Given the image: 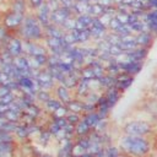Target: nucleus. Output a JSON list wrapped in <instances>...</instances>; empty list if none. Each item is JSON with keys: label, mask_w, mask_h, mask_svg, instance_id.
Returning a JSON list of instances; mask_svg holds the SVG:
<instances>
[{"label": "nucleus", "mask_w": 157, "mask_h": 157, "mask_svg": "<svg viewBox=\"0 0 157 157\" xmlns=\"http://www.w3.org/2000/svg\"><path fill=\"white\" fill-rule=\"evenodd\" d=\"M90 32H91V36H92V40L96 43L103 38H105V36L108 34L109 29L105 25L102 23V21L98 18V17H93V21L91 23V26L88 27Z\"/></svg>", "instance_id": "nucleus-6"}, {"label": "nucleus", "mask_w": 157, "mask_h": 157, "mask_svg": "<svg viewBox=\"0 0 157 157\" xmlns=\"http://www.w3.org/2000/svg\"><path fill=\"white\" fill-rule=\"evenodd\" d=\"M136 37V43L139 47H142V48H147L150 49L152 45H153V42H155V38H157L152 32L150 31H144L141 33H137L135 34Z\"/></svg>", "instance_id": "nucleus-12"}, {"label": "nucleus", "mask_w": 157, "mask_h": 157, "mask_svg": "<svg viewBox=\"0 0 157 157\" xmlns=\"http://www.w3.org/2000/svg\"><path fill=\"white\" fill-rule=\"evenodd\" d=\"M65 118H66L67 123H70V124H72V125H76V124L82 119V114H80V113H72V112H69V113H67V115H66Z\"/></svg>", "instance_id": "nucleus-39"}, {"label": "nucleus", "mask_w": 157, "mask_h": 157, "mask_svg": "<svg viewBox=\"0 0 157 157\" xmlns=\"http://www.w3.org/2000/svg\"><path fill=\"white\" fill-rule=\"evenodd\" d=\"M155 131V123L148 119H130L121 125V132L125 135L151 137Z\"/></svg>", "instance_id": "nucleus-3"}, {"label": "nucleus", "mask_w": 157, "mask_h": 157, "mask_svg": "<svg viewBox=\"0 0 157 157\" xmlns=\"http://www.w3.org/2000/svg\"><path fill=\"white\" fill-rule=\"evenodd\" d=\"M27 1H28V6H29L33 11H36V10L39 9L43 4H45L47 0H27Z\"/></svg>", "instance_id": "nucleus-44"}, {"label": "nucleus", "mask_w": 157, "mask_h": 157, "mask_svg": "<svg viewBox=\"0 0 157 157\" xmlns=\"http://www.w3.org/2000/svg\"><path fill=\"white\" fill-rule=\"evenodd\" d=\"M26 15L22 13H17V12H12L9 11L2 16V23L4 26L12 33H15L17 36V31L20 29V27L22 26L23 21H25Z\"/></svg>", "instance_id": "nucleus-4"}, {"label": "nucleus", "mask_w": 157, "mask_h": 157, "mask_svg": "<svg viewBox=\"0 0 157 157\" xmlns=\"http://www.w3.org/2000/svg\"><path fill=\"white\" fill-rule=\"evenodd\" d=\"M123 1H124V0H114V4H115V5H119V4H121Z\"/></svg>", "instance_id": "nucleus-52"}, {"label": "nucleus", "mask_w": 157, "mask_h": 157, "mask_svg": "<svg viewBox=\"0 0 157 157\" xmlns=\"http://www.w3.org/2000/svg\"><path fill=\"white\" fill-rule=\"evenodd\" d=\"M75 1H85V2H92V0H75Z\"/></svg>", "instance_id": "nucleus-54"}, {"label": "nucleus", "mask_w": 157, "mask_h": 157, "mask_svg": "<svg viewBox=\"0 0 157 157\" xmlns=\"http://www.w3.org/2000/svg\"><path fill=\"white\" fill-rule=\"evenodd\" d=\"M98 81H99V86H101V88L104 91V90H108V88L115 86V83H117V76L105 74L104 76H102L101 78H98Z\"/></svg>", "instance_id": "nucleus-28"}, {"label": "nucleus", "mask_w": 157, "mask_h": 157, "mask_svg": "<svg viewBox=\"0 0 157 157\" xmlns=\"http://www.w3.org/2000/svg\"><path fill=\"white\" fill-rule=\"evenodd\" d=\"M120 150L131 157H150L153 152V142L151 137L134 136L123 134L119 139Z\"/></svg>", "instance_id": "nucleus-1"}, {"label": "nucleus", "mask_w": 157, "mask_h": 157, "mask_svg": "<svg viewBox=\"0 0 157 157\" xmlns=\"http://www.w3.org/2000/svg\"><path fill=\"white\" fill-rule=\"evenodd\" d=\"M90 81L91 80H87V78H82L81 77L80 81H78V83H77V86H76V88L74 90V96L77 97V98L83 99L88 94V92L91 91Z\"/></svg>", "instance_id": "nucleus-15"}, {"label": "nucleus", "mask_w": 157, "mask_h": 157, "mask_svg": "<svg viewBox=\"0 0 157 157\" xmlns=\"http://www.w3.org/2000/svg\"><path fill=\"white\" fill-rule=\"evenodd\" d=\"M129 15H130V12H120V11H118L117 15H115V18L123 25H129Z\"/></svg>", "instance_id": "nucleus-40"}, {"label": "nucleus", "mask_w": 157, "mask_h": 157, "mask_svg": "<svg viewBox=\"0 0 157 157\" xmlns=\"http://www.w3.org/2000/svg\"><path fill=\"white\" fill-rule=\"evenodd\" d=\"M10 92H12V91L10 90L9 86H6V85H1V83H0V98L4 97V96H6V94H9Z\"/></svg>", "instance_id": "nucleus-48"}, {"label": "nucleus", "mask_w": 157, "mask_h": 157, "mask_svg": "<svg viewBox=\"0 0 157 157\" xmlns=\"http://www.w3.org/2000/svg\"><path fill=\"white\" fill-rule=\"evenodd\" d=\"M44 29H45V38L47 37H52V38H59V39H61V38H64V36L66 33L61 27H59L56 25H53V23H50Z\"/></svg>", "instance_id": "nucleus-21"}, {"label": "nucleus", "mask_w": 157, "mask_h": 157, "mask_svg": "<svg viewBox=\"0 0 157 157\" xmlns=\"http://www.w3.org/2000/svg\"><path fill=\"white\" fill-rule=\"evenodd\" d=\"M120 66H121V71L131 75V76H136L144 66V61H135V60H124L120 61Z\"/></svg>", "instance_id": "nucleus-10"}, {"label": "nucleus", "mask_w": 157, "mask_h": 157, "mask_svg": "<svg viewBox=\"0 0 157 157\" xmlns=\"http://www.w3.org/2000/svg\"><path fill=\"white\" fill-rule=\"evenodd\" d=\"M50 120L53 123H55L56 125H59L60 128H64L66 124H67V120L66 118H59V117H54V115H50Z\"/></svg>", "instance_id": "nucleus-46"}, {"label": "nucleus", "mask_w": 157, "mask_h": 157, "mask_svg": "<svg viewBox=\"0 0 157 157\" xmlns=\"http://www.w3.org/2000/svg\"><path fill=\"white\" fill-rule=\"evenodd\" d=\"M150 93H151V96L157 97V76L155 77V80H153V81H152V83H151Z\"/></svg>", "instance_id": "nucleus-47"}, {"label": "nucleus", "mask_w": 157, "mask_h": 157, "mask_svg": "<svg viewBox=\"0 0 157 157\" xmlns=\"http://www.w3.org/2000/svg\"><path fill=\"white\" fill-rule=\"evenodd\" d=\"M103 94L105 96L107 101H108V104L110 105V108H114L115 104L119 102L120 97L123 96V92H120L115 86L114 87H110L108 90H104L103 91Z\"/></svg>", "instance_id": "nucleus-16"}, {"label": "nucleus", "mask_w": 157, "mask_h": 157, "mask_svg": "<svg viewBox=\"0 0 157 157\" xmlns=\"http://www.w3.org/2000/svg\"><path fill=\"white\" fill-rule=\"evenodd\" d=\"M2 49V43H1V40H0V50Z\"/></svg>", "instance_id": "nucleus-56"}, {"label": "nucleus", "mask_w": 157, "mask_h": 157, "mask_svg": "<svg viewBox=\"0 0 157 157\" xmlns=\"http://www.w3.org/2000/svg\"><path fill=\"white\" fill-rule=\"evenodd\" d=\"M142 21L146 22L148 31L152 32V33L157 37V15H156L152 10L146 11V13H145L144 17H142Z\"/></svg>", "instance_id": "nucleus-17"}, {"label": "nucleus", "mask_w": 157, "mask_h": 157, "mask_svg": "<svg viewBox=\"0 0 157 157\" xmlns=\"http://www.w3.org/2000/svg\"><path fill=\"white\" fill-rule=\"evenodd\" d=\"M71 34L74 36V38L78 45H87L90 42H92V36H91V32L88 28L74 29V31H71Z\"/></svg>", "instance_id": "nucleus-14"}, {"label": "nucleus", "mask_w": 157, "mask_h": 157, "mask_svg": "<svg viewBox=\"0 0 157 157\" xmlns=\"http://www.w3.org/2000/svg\"><path fill=\"white\" fill-rule=\"evenodd\" d=\"M76 17V28L75 29H86L91 26L93 17L90 13H81L75 16Z\"/></svg>", "instance_id": "nucleus-19"}, {"label": "nucleus", "mask_w": 157, "mask_h": 157, "mask_svg": "<svg viewBox=\"0 0 157 157\" xmlns=\"http://www.w3.org/2000/svg\"><path fill=\"white\" fill-rule=\"evenodd\" d=\"M80 76H81L82 78H87V80L96 78L93 69H92L91 66H88V65H85V66H83V67L80 70Z\"/></svg>", "instance_id": "nucleus-36"}, {"label": "nucleus", "mask_w": 157, "mask_h": 157, "mask_svg": "<svg viewBox=\"0 0 157 157\" xmlns=\"http://www.w3.org/2000/svg\"><path fill=\"white\" fill-rule=\"evenodd\" d=\"M36 80L38 81L39 87L43 91H52L53 92L54 87L56 86V82L53 80V77H52V75H50V72L48 71L47 67H43V69L38 70L37 76H36Z\"/></svg>", "instance_id": "nucleus-5"}, {"label": "nucleus", "mask_w": 157, "mask_h": 157, "mask_svg": "<svg viewBox=\"0 0 157 157\" xmlns=\"http://www.w3.org/2000/svg\"><path fill=\"white\" fill-rule=\"evenodd\" d=\"M104 12H105V7L103 5H101L99 2H91L88 13L92 17H101Z\"/></svg>", "instance_id": "nucleus-32"}, {"label": "nucleus", "mask_w": 157, "mask_h": 157, "mask_svg": "<svg viewBox=\"0 0 157 157\" xmlns=\"http://www.w3.org/2000/svg\"><path fill=\"white\" fill-rule=\"evenodd\" d=\"M105 65V71H107V74H109V75H113V76H118L120 72H121V66H120V63L115 59V58H113V59H110L108 63H105L104 64Z\"/></svg>", "instance_id": "nucleus-26"}, {"label": "nucleus", "mask_w": 157, "mask_h": 157, "mask_svg": "<svg viewBox=\"0 0 157 157\" xmlns=\"http://www.w3.org/2000/svg\"><path fill=\"white\" fill-rule=\"evenodd\" d=\"M53 94L54 97L59 98L64 104H66L69 101H71L75 96H74V91H71L70 88H67L65 85L63 83H58L54 90H53Z\"/></svg>", "instance_id": "nucleus-9"}, {"label": "nucleus", "mask_w": 157, "mask_h": 157, "mask_svg": "<svg viewBox=\"0 0 157 157\" xmlns=\"http://www.w3.org/2000/svg\"><path fill=\"white\" fill-rule=\"evenodd\" d=\"M156 74H157V72H156Z\"/></svg>", "instance_id": "nucleus-59"}, {"label": "nucleus", "mask_w": 157, "mask_h": 157, "mask_svg": "<svg viewBox=\"0 0 157 157\" xmlns=\"http://www.w3.org/2000/svg\"><path fill=\"white\" fill-rule=\"evenodd\" d=\"M53 96H54V94H53L52 91H43V90H40V91L37 92L36 99H37V103H39V104L43 105V104H44L45 102H48Z\"/></svg>", "instance_id": "nucleus-34"}, {"label": "nucleus", "mask_w": 157, "mask_h": 157, "mask_svg": "<svg viewBox=\"0 0 157 157\" xmlns=\"http://www.w3.org/2000/svg\"><path fill=\"white\" fill-rule=\"evenodd\" d=\"M34 15H36V17L38 18V21L40 22V25H42L44 28L48 27V26L52 23V20H50L52 11H50L49 6L47 5V2L43 4L39 9H37V10L34 11Z\"/></svg>", "instance_id": "nucleus-11"}, {"label": "nucleus", "mask_w": 157, "mask_h": 157, "mask_svg": "<svg viewBox=\"0 0 157 157\" xmlns=\"http://www.w3.org/2000/svg\"><path fill=\"white\" fill-rule=\"evenodd\" d=\"M53 137H54L53 134H52L47 128H44V129L39 132V135L37 136V141H38L39 145H42V146H47V145L52 141Z\"/></svg>", "instance_id": "nucleus-30"}, {"label": "nucleus", "mask_w": 157, "mask_h": 157, "mask_svg": "<svg viewBox=\"0 0 157 157\" xmlns=\"http://www.w3.org/2000/svg\"><path fill=\"white\" fill-rule=\"evenodd\" d=\"M123 151L120 150L119 146H115V145H108L105 147V157H119L120 153Z\"/></svg>", "instance_id": "nucleus-35"}, {"label": "nucleus", "mask_w": 157, "mask_h": 157, "mask_svg": "<svg viewBox=\"0 0 157 157\" xmlns=\"http://www.w3.org/2000/svg\"><path fill=\"white\" fill-rule=\"evenodd\" d=\"M42 157H54L53 155H50V153H43L42 155Z\"/></svg>", "instance_id": "nucleus-51"}, {"label": "nucleus", "mask_w": 157, "mask_h": 157, "mask_svg": "<svg viewBox=\"0 0 157 157\" xmlns=\"http://www.w3.org/2000/svg\"><path fill=\"white\" fill-rule=\"evenodd\" d=\"M4 117L7 121H11V123H21V119H22V113L20 112H16V110H12V109H7L5 113H4Z\"/></svg>", "instance_id": "nucleus-33"}, {"label": "nucleus", "mask_w": 157, "mask_h": 157, "mask_svg": "<svg viewBox=\"0 0 157 157\" xmlns=\"http://www.w3.org/2000/svg\"><path fill=\"white\" fill-rule=\"evenodd\" d=\"M13 135H15L17 142H26V141L29 140V134H28L27 126L23 123H18V125H17Z\"/></svg>", "instance_id": "nucleus-22"}, {"label": "nucleus", "mask_w": 157, "mask_h": 157, "mask_svg": "<svg viewBox=\"0 0 157 157\" xmlns=\"http://www.w3.org/2000/svg\"><path fill=\"white\" fill-rule=\"evenodd\" d=\"M1 58H2V64H11V63H13V56L9 53V50L7 49H1Z\"/></svg>", "instance_id": "nucleus-41"}, {"label": "nucleus", "mask_w": 157, "mask_h": 157, "mask_svg": "<svg viewBox=\"0 0 157 157\" xmlns=\"http://www.w3.org/2000/svg\"><path fill=\"white\" fill-rule=\"evenodd\" d=\"M28 1L27 0H12L11 4V10L12 12H17V13H22V15H27V9H28Z\"/></svg>", "instance_id": "nucleus-27"}, {"label": "nucleus", "mask_w": 157, "mask_h": 157, "mask_svg": "<svg viewBox=\"0 0 157 157\" xmlns=\"http://www.w3.org/2000/svg\"><path fill=\"white\" fill-rule=\"evenodd\" d=\"M67 113H69V110H67V108H66V105L64 104L63 107H60L59 109H56L53 114H50V115H54V117H59V118H65L66 115H67Z\"/></svg>", "instance_id": "nucleus-43"}, {"label": "nucleus", "mask_w": 157, "mask_h": 157, "mask_svg": "<svg viewBox=\"0 0 157 157\" xmlns=\"http://www.w3.org/2000/svg\"><path fill=\"white\" fill-rule=\"evenodd\" d=\"M16 98H17L16 93L10 92L9 94H6V96L1 97V98H0V102H1V103H4V104H6V105H10L12 102H15V99H16Z\"/></svg>", "instance_id": "nucleus-42"}, {"label": "nucleus", "mask_w": 157, "mask_h": 157, "mask_svg": "<svg viewBox=\"0 0 157 157\" xmlns=\"http://www.w3.org/2000/svg\"><path fill=\"white\" fill-rule=\"evenodd\" d=\"M119 47L124 50V52H130L135 48H137V43H136V37L135 34H129L125 37H121L120 42H119Z\"/></svg>", "instance_id": "nucleus-18"}, {"label": "nucleus", "mask_w": 157, "mask_h": 157, "mask_svg": "<svg viewBox=\"0 0 157 157\" xmlns=\"http://www.w3.org/2000/svg\"><path fill=\"white\" fill-rule=\"evenodd\" d=\"M4 49H7L9 53H10L13 58L25 55V40H23L21 37L15 36V37L9 42V44H7Z\"/></svg>", "instance_id": "nucleus-8"}, {"label": "nucleus", "mask_w": 157, "mask_h": 157, "mask_svg": "<svg viewBox=\"0 0 157 157\" xmlns=\"http://www.w3.org/2000/svg\"><path fill=\"white\" fill-rule=\"evenodd\" d=\"M82 119L93 129L94 126H96V124L102 119L101 117H99V114H98V112L96 110V112H92V113H86V114H82Z\"/></svg>", "instance_id": "nucleus-29"}, {"label": "nucleus", "mask_w": 157, "mask_h": 157, "mask_svg": "<svg viewBox=\"0 0 157 157\" xmlns=\"http://www.w3.org/2000/svg\"><path fill=\"white\" fill-rule=\"evenodd\" d=\"M80 78H81V76H80V71H74L72 74L65 76V80H64L63 85H65L67 88H70L71 91H74V90L76 88V86H77Z\"/></svg>", "instance_id": "nucleus-25"}, {"label": "nucleus", "mask_w": 157, "mask_h": 157, "mask_svg": "<svg viewBox=\"0 0 157 157\" xmlns=\"http://www.w3.org/2000/svg\"><path fill=\"white\" fill-rule=\"evenodd\" d=\"M80 157H94L92 153H90V152H86V153H83V155H81Z\"/></svg>", "instance_id": "nucleus-50"}, {"label": "nucleus", "mask_w": 157, "mask_h": 157, "mask_svg": "<svg viewBox=\"0 0 157 157\" xmlns=\"http://www.w3.org/2000/svg\"><path fill=\"white\" fill-rule=\"evenodd\" d=\"M71 157H80V156H71Z\"/></svg>", "instance_id": "nucleus-58"}, {"label": "nucleus", "mask_w": 157, "mask_h": 157, "mask_svg": "<svg viewBox=\"0 0 157 157\" xmlns=\"http://www.w3.org/2000/svg\"><path fill=\"white\" fill-rule=\"evenodd\" d=\"M15 155H12V153H6V152H1L0 151V157H13Z\"/></svg>", "instance_id": "nucleus-49"}, {"label": "nucleus", "mask_w": 157, "mask_h": 157, "mask_svg": "<svg viewBox=\"0 0 157 157\" xmlns=\"http://www.w3.org/2000/svg\"><path fill=\"white\" fill-rule=\"evenodd\" d=\"M17 36L23 40L42 42L45 39V29L36 17L34 12L26 15L22 26L17 31Z\"/></svg>", "instance_id": "nucleus-2"}, {"label": "nucleus", "mask_w": 157, "mask_h": 157, "mask_svg": "<svg viewBox=\"0 0 157 157\" xmlns=\"http://www.w3.org/2000/svg\"><path fill=\"white\" fill-rule=\"evenodd\" d=\"M0 22H2V16H1V13H0Z\"/></svg>", "instance_id": "nucleus-57"}, {"label": "nucleus", "mask_w": 157, "mask_h": 157, "mask_svg": "<svg viewBox=\"0 0 157 157\" xmlns=\"http://www.w3.org/2000/svg\"><path fill=\"white\" fill-rule=\"evenodd\" d=\"M1 52V50H0ZM2 65V58H1V53H0V66Z\"/></svg>", "instance_id": "nucleus-55"}, {"label": "nucleus", "mask_w": 157, "mask_h": 157, "mask_svg": "<svg viewBox=\"0 0 157 157\" xmlns=\"http://www.w3.org/2000/svg\"><path fill=\"white\" fill-rule=\"evenodd\" d=\"M96 110H97L96 104H93V103H88V102L83 101V113H82V114L92 113V112H96Z\"/></svg>", "instance_id": "nucleus-45"}, {"label": "nucleus", "mask_w": 157, "mask_h": 157, "mask_svg": "<svg viewBox=\"0 0 157 157\" xmlns=\"http://www.w3.org/2000/svg\"><path fill=\"white\" fill-rule=\"evenodd\" d=\"M92 130H93V129H92L83 119H81V120L75 125V135H76V137L88 136Z\"/></svg>", "instance_id": "nucleus-24"}, {"label": "nucleus", "mask_w": 157, "mask_h": 157, "mask_svg": "<svg viewBox=\"0 0 157 157\" xmlns=\"http://www.w3.org/2000/svg\"><path fill=\"white\" fill-rule=\"evenodd\" d=\"M75 16L74 12H72V9H69V7H64V6H60L58 7L56 10L52 11V15H50V20H52V23L53 25H56L59 27H61L66 20H69L70 17Z\"/></svg>", "instance_id": "nucleus-7"}, {"label": "nucleus", "mask_w": 157, "mask_h": 157, "mask_svg": "<svg viewBox=\"0 0 157 157\" xmlns=\"http://www.w3.org/2000/svg\"><path fill=\"white\" fill-rule=\"evenodd\" d=\"M65 105H66V108H67L69 112L80 113V114L83 113V99H81V98L74 97V98H72L71 101H69Z\"/></svg>", "instance_id": "nucleus-23"}, {"label": "nucleus", "mask_w": 157, "mask_h": 157, "mask_svg": "<svg viewBox=\"0 0 157 157\" xmlns=\"http://www.w3.org/2000/svg\"><path fill=\"white\" fill-rule=\"evenodd\" d=\"M61 28H63L65 32H71V31H74V29L76 28V17L72 16V17H70L69 20H66L65 23L61 26Z\"/></svg>", "instance_id": "nucleus-37"}, {"label": "nucleus", "mask_w": 157, "mask_h": 157, "mask_svg": "<svg viewBox=\"0 0 157 157\" xmlns=\"http://www.w3.org/2000/svg\"><path fill=\"white\" fill-rule=\"evenodd\" d=\"M64 105V103L59 99V98H56V97H52L48 102H45L42 107H43V109H44V112L47 113V114H53L56 109H59L60 107H63Z\"/></svg>", "instance_id": "nucleus-20"}, {"label": "nucleus", "mask_w": 157, "mask_h": 157, "mask_svg": "<svg viewBox=\"0 0 157 157\" xmlns=\"http://www.w3.org/2000/svg\"><path fill=\"white\" fill-rule=\"evenodd\" d=\"M90 5L91 2H85V1H76L74 7H72V12L75 16L81 15V13H88L90 10Z\"/></svg>", "instance_id": "nucleus-31"}, {"label": "nucleus", "mask_w": 157, "mask_h": 157, "mask_svg": "<svg viewBox=\"0 0 157 157\" xmlns=\"http://www.w3.org/2000/svg\"><path fill=\"white\" fill-rule=\"evenodd\" d=\"M119 157H131V156H129V155H126V153H124V152H121Z\"/></svg>", "instance_id": "nucleus-53"}, {"label": "nucleus", "mask_w": 157, "mask_h": 157, "mask_svg": "<svg viewBox=\"0 0 157 157\" xmlns=\"http://www.w3.org/2000/svg\"><path fill=\"white\" fill-rule=\"evenodd\" d=\"M108 126H109V120L108 119H101L96 124L93 130L97 131V132H104V131H108Z\"/></svg>", "instance_id": "nucleus-38"}, {"label": "nucleus", "mask_w": 157, "mask_h": 157, "mask_svg": "<svg viewBox=\"0 0 157 157\" xmlns=\"http://www.w3.org/2000/svg\"><path fill=\"white\" fill-rule=\"evenodd\" d=\"M135 80V76H131L124 71H121L118 76H117V83H115V87L120 91V92H125L128 88H130V86L132 85Z\"/></svg>", "instance_id": "nucleus-13"}]
</instances>
